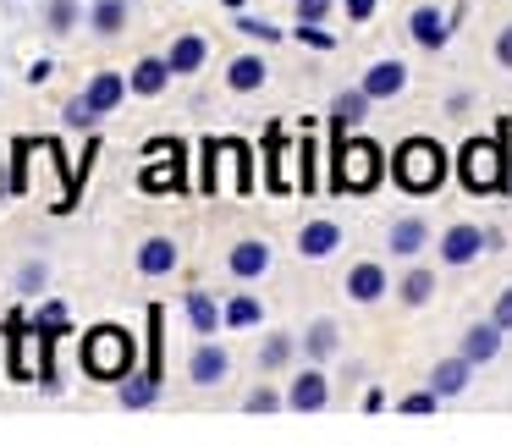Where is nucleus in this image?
<instances>
[{
	"mask_svg": "<svg viewBox=\"0 0 512 446\" xmlns=\"http://www.w3.org/2000/svg\"><path fill=\"white\" fill-rule=\"evenodd\" d=\"M391 177L408 193H435L446 182V149L435 144V138H408V144H397V155H391Z\"/></svg>",
	"mask_w": 512,
	"mask_h": 446,
	"instance_id": "obj_1",
	"label": "nucleus"
},
{
	"mask_svg": "<svg viewBox=\"0 0 512 446\" xmlns=\"http://www.w3.org/2000/svg\"><path fill=\"white\" fill-rule=\"evenodd\" d=\"M133 336L122 331V325H94L89 336H83V375L94 380H127V369H133Z\"/></svg>",
	"mask_w": 512,
	"mask_h": 446,
	"instance_id": "obj_2",
	"label": "nucleus"
},
{
	"mask_svg": "<svg viewBox=\"0 0 512 446\" xmlns=\"http://www.w3.org/2000/svg\"><path fill=\"white\" fill-rule=\"evenodd\" d=\"M457 171H463V188L468 193H501V188H507V133L468 138Z\"/></svg>",
	"mask_w": 512,
	"mask_h": 446,
	"instance_id": "obj_3",
	"label": "nucleus"
},
{
	"mask_svg": "<svg viewBox=\"0 0 512 446\" xmlns=\"http://www.w3.org/2000/svg\"><path fill=\"white\" fill-rule=\"evenodd\" d=\"M386 177V155L369 138H336V193H369Z\"/></svg>",
	"mask_w": 512,
	"mask_h": 446,
	"instance_id": "obj_4",
	"label": "nucleus"
},
{
	"mask_svg": "<svg viewBox=\"0 0 512 446\" xmlns=\"http://www.w3.org/2000/svg\"><path fill=\"white\" fill-rule=\"evenodd\" d=\"M485 243H490V232H479V226L457 221L452 232L441 237V259H446V265H474L479 248H485Z\"/></svg>",
	"mask_w": 512,
	"mask_h": 446,
	"instance_id": "obj_5",
	"label": "nucleus"
},
{
	"mask_svg": "<svg viewBox=\"0 0 512 446\" xmlns=\"http://www.w3.org/2000/svg\"><path fill=\"white\" fill-rule=\"evenodd\" d=\"M402 89H408V67H402V61H375V67L364 72L369 100H397Z\"/></svg>",
	"mask_w": 512,
	"mask_h": 446,
	"instance_id": "obj_6",
	"label": "nucleus"
},
{
	"mask_svg": "<svg viewBox=\"0 0 512 446\" xmlns=\"http://www.w3.org/2000/svg\"><path fill=\"white\" fill-rule=\"evenodd\" d=\"M83 100H89L94 116H111L116 105L127 100V78H122V72H94V83H89V94H83Z\"/></svg>",
	"mask_w": 512,
	"mask_h": 446,
	"instance_id": "obj_7",
	"label": "nucleus"
},
{
	"mask_svg": "<svg viewBox=\"0 0 512 446\" xmlns=\"http://www.w3.org/2000/svg\"><path fill=\"white\" fill-rule=\"evenodd\" d=\"M287 402H292L298 413H320L325 402H331V386H325V375H320V369H303V375L292 380Z\"/></svg>",
	"mask_w": 512,
	"mask_h": 446,
	"instance_id": "obj_8",
	"label": "nucleus"
},
{
	"mask_svg": "<svg viewBox=\"0 0 512 446\" xmlns=\"http://www.w3.org/2000/svg\"><path fill=\"white\" fill-rule=\"evenodd\" d=\"M336 243H342V226H336V221H309V226L298 232V254H303V259L336 254Z\"/></svg>",
	"mask_w": 512,
	"mask_h": 446,
	"instance_id": "obj_9",
	"label": "nucleus"
},
{
	"mask_svg": "<svg viewBox=\"0 0 512 446\" xmlns=\"http://www.w3.org/2000/svg\"><path fill=\"white\" fill-rule=\"evenodd\" d=\"M182 182H188V160H182V144L171 149V160H155V166H144V188H149V193L182 188Z\"/></svg>",
	"mask_w": 512,
	"mask_h": 446,
	"instance_id": "obj_10",
	"label": "nucleus"
},
{
	"mask_svg": "<svg viewBox=\"0 0 512 446\" xmlns=\"http://www.w3.org/2000/svg\"><path fill=\"white\" fill-rule=\"evenodd\" d=\"M226 369H232V358H226V347L204 342L199 353H193L188 375H193V386H215V380H226Z\"/></svg>",
	"mask_w": 512,
	"mask_h": 446,
	"instance_id": "obj_11",
	"label": "nucleus"
},
{
	"mask_svg": "<svg viewBox=\"0 0 512 446\" xmlns=\"http://www.w3.org/2000/svg\"><path fill=\"white\" fill-rule=\"evenodd\" d=\"M380 292H386V270H380L375 259H364V265H353V270H347V298L375 303Z\"/></svg>",
	"mask_w": 512,
	"mask_h": 446,
	"instance_id": "obj_12",
	"label": "nucleus"
},
{
	"mask_svg": "<svg viewBox=\"0 0 512 446\" xmlns=\"http://www.w3.org/2000/svg\"><path fill=\"white\" fill-rule=\"evenodd\" d=\"M364 111H369L364 83H358V89H347V94H336V105H331V127H336V138H347V127L364 122Z\"/></svg>",
	"mask_w": 512,
	"mask_h": 446,
	"instance_id": "obj_13",
	"label": "nucleus"
},
{
	"mask_svg": "<svg viewBox=\"0 0 512 446\" xmlns=\"http://www.w3.org/2000/svg\"><path fill=\"white\" fill-rule=\"evenodd\" d=\"M226 265H232V276L254 281V276H265V270H270V248H265V243H254V237H248V243H237L232 254H226Z\"/></svg>",
	"mask_w": 512,
	"mask_h": 446,
	"instance_id": "obj_14",
	"label": "nucleus"
},
{
	"mask_svg": "<svg viewBox=\"0 0 512 446\" xmlns=\"http://www.w3.org/2000/svg\"><path fill=\"white\" fill-rule=\"evenodd\" d=\"M501 353V325L490 320V325H474V331L463 336V358L468 364H490V358Z\"/></svg>",
	"mask_w": 512,
	"mask_h": 446,
	"instance_id": "obj_15",
	"label": "nucleus"
},
{
	"mask_svg": "<svg viewBox=\"0 0 512 446\" xmlns=\"http://www.w3.org/2000/svg\"><path fill=\"white\" fill-rule=\"evenodd\" d=\"M138 270H144V276H166V270H177V243H171V237H149V243L138 248Z\"/></svg>",
	"mask_w": 512,
	"mask_h": 446,
	"instance_id": "obj_16",
	"label": "nucleus"
},
{
	"mask_svg": "<svg viewBox=\"0 0 512 446\" xmlns=\"http://www.w3.org/2000/svg\"><path fill=\"white\" fill-rule=\"evenodd\" d=\"M408 28H413V39H419L424 50H441V45H446V34H452V28H446V17L435 12V6H419Z\"/></svg>",
	"mask_w": 512,
	"mask_h": 446,
	"instance_id": "obj_17",
	"label": "nucleus"
},
{
	"mask_svg": "<svg viewBox=\"0 0 512 446\" xmlns=\"http://www.w3.org/2000/svg\"><path fill=\"white\" fill-rule=\"evenodd\" d=\"M424 243H430V232H424V221H419V215H402V221L391 226V254L413 259Z\"/></svg>",
	"mask_w": 512,
	"mask_h": 446,
	"instance_id": "obj_18",
	"label": "nucleus"
},
{
	"mask_svg": "<svg viewBox=\"0 0 512 446\" xmlns=\"http://www.w3.org/2000/svg\"><path fill=\"white\" fill-rule=\"evenodd\" d=\"M166 61H171V72H177V78L199 72V67H204V39H199V34H182L177 45L166 50Z\"/></svg>",
	"mask_w": 512,
	"mask_h": 446,
	"instance_id": "obj_19",
	"label": "nucleus"
},
{
	"mask_svg": "<svg viewBox=\"0 0 512 446\" xmlns=\"http://www.w3.org/2000/svg\"><path fill=\"white\" fill-rule=\"evenodd\" d=\"M226 83H232L237 94H254V89H265V61H259V56H237L232 67H226Z\"/></svg>",
	"mask_w": 512,
	"mask_h": 446,
	"instance_id": "obj_20",
	"label": "nucleus"
},
{
	"mask_svg": "<svg viewBox=\"0 0 512 446\" xmlns=\"http://www.w3.org/2000/svg\"><path fill=\"white\" fill-rule=\"evenodd\" d=\"M463 386H468V358H446V364H435V375H430L435 397H457Z\"/></svg>",
	"mask_w": 512,
	"mask_h": 446,
	"instance_id": "obj_21",
	"label": "nucleus"
},
{
	"mask_svg": "<svg viewBox=\"0 0 512 446\" xmlns=\"http://www.w3.org/2000/svg\"><path fill=\"white\" fill-rule=\"evenodd\" d=\"M160 336H166V309H160V303H149V369H144L149 380H166V364H160L166 342H160Z\"/></svg>",
	"mask_w": 512,
	"mask_h": 446,
	"instance_id": "obj_22",
	"label": "nucleus"
},
{
	"mask_svg": "<svg viewBox=\"0 0 512 446\" xmlns=\"http://www.w3.org/2000/svg\"><path fill=\"white\" fill-rule=\"evenodd\" d=\"M188 320H193V331H199V336L221 331V309H215L210 292H188Z\"/></svg>",
	"mask_w": 512,
	"mask_h": 446,
	"instance_id": "obj_23",
	"label": "nucleus"
},
{
	"mask_svg": "<svg viewBox=\"0 0 512 446\" xmlns=\"http://www.w3.org/2000/svg\"><path fill=\"white\" fill-rule=\"evenodd\" d=\"M166 83H171V61L149 56V61H138V67H133V94H160Z\"/></svg>",
	"mask_w": 512,
	"mask_h": 446,
	"instance_id": "obj_24",
	"label": "nucleus"
},
{
	"mask_svg": "<svg viewBox=\"0 0 512 446\" xmlns=\"http://www.w3.org/2000/svg\"><path fill=\"white\" fill-rule=\"evenodd\" d=\"M89 23H94V34H105V39L122 34V28H127V0H94Z\"/></svg>",
	"mask_w": 512,
	"mask_h": 446,
	"instance_id": "obj_25",
	"label": "nucleus"
},
{
	"mask_svg": "<svg viewBox=\"0 0 512 446\" xmlns=\"http://www.w3.org/2000/svg\"><path fill=\"white\" fill-rule=\"evenodd\" d=\"M303 347H309V358H331L336 353V325L331 320H314L309 336H303Z\"/></svg>",
	"mask_w": 512,
	"mask_h": 446,
	"instance_id": "obj_26",
	"label": "nucleus"
},
{
	"mask_svg": "<svg viewBox=\"0 0 512 446\" xmlns=\"http://www.w3.org/2000/svg\"><path fill=\"white\" fill-rule=\"evenodd\" d=\"M226 325H232V331H248V325H259V298H232L226 303Z\"/></svg>",
	"mask_w": 512,
	"mask_h": 446,
	"instance_id": "obj_27",
	"label": "nucleus"
},
{
	"mask_svg": "<svg viewBox=\"0 0 512 446\" xmlns=\"http://www.w3.org/2000/svg\"><path fill=\"white\" fill-rule=\"evenodd\" d=\"M430 292H435V276H430V270H413V276L402 281V303H413V309H419V303H430Z\"/></svg>",
	"mask_w": 512,
	"mask_h": 446,
	"instance_id": "obj_28",
	"label": "nucleus"
},
{
	"mask_svg": "<svg viewBox=\"0 0 512 446\" xmlns=\"http://www.w3.org/2000/svg\"><path fill=\"white\" fill-rule=\"evenodd\" d=\"M155 391H160V380L138 375V380H127V386H122V402H127V408H149V402H155Z\"/></svg>",
	"mask_w": 512,
	"mask_h": 446,
	"instance_id": "obj_29",
	"label": "nucleus"
},
{
	"mask_svg": "<svg viewBox=\"0 0 512 446\" xmlns=\"http://www.w3.org/2000/svg\"><path fill=\"white\" fill-rule=\"evenodd\" d=\"M50 28H56V34H72V28H78V0H50Z\"/></svg>",
	"mask_w": 512,
	"mask_h": 446,
	"instance_id": "obj_30",
	"label": "nucleus"
},
{
	"mask_svg": "<svg viewBox=\"0 0 512 446\" xmlns=\"http://www.w3.org/2000/svg\"><path fill=\"white\" fill-rule=\"evenodd\" d=\"M287 358H292V336H270V342L259 347V364H265V369L287 364Z\"/></svg>",
	"mask_w": 512,
	"mask_h": 446,
	"instance_id": "obj_31",
	"label": "nucleus"
},
{
	"mask_svg": "<svg viewBox=\"0 0 512 446\" xmlns=\"http://www.w3.org/2000/svg\"><path fill=\"white\" fill-rule=\"evenodd\" d=\"M237 34H248V39H281V28H270V23H259V17H237Z\"/></svg>",
	"mask_w": 512,
	"mask_h": 446,
	"instance_id": "obj_32",
	"label": "nucleus"
},
{
	"mask_svg": "<svg viewBox=\"0 0 512 446\" xmlns=\"http://www.w3.org/2000/svg\"><path fill=\"white\" fill-rule=\"evenodd\" d=\"M281 408V397L270 386H259V391H248V413H276Z\"/></svg>",
	"mask_w": 512,
	"mask_h": 446,
	"instance_id": "obj_33",
	"label": "nucleus"
},
{
	"mask_svg": "<svg viewBox=\"0 0 512 446\" xmlns=\"http://www.w3.org/2000/svg\"><path fill=\"white\" fill-rule=\"evenodd\" d=\"M298 39H303V45H314V50H331V45H336V39L325 34L320 23H298Z\"/></svg>",
	"mask_w": 512,
	"mask_h": 446,
	"instance_id": "obj_34",
	"label": "nucleus"
},
{
	"mask_svg": "<svg viewBox=\"0 0 512 446\" xmlns=\"http://www.w3.org/2000/svg\"><path fill=\"white\" fill-rule=\"evenodd\" d=\"M298 166H303V193H314V138L298 144Z\"/></svg>",
	"mask_w": 512,
	"mask_h": 446,
	"instance_id": "obj_35",
	"label": "nucleus"
},
{
	"mask_svg": "<svg viewBox=\"0 0 512 446\" xmlns=\"http://www.w3.org/2000/svg\"><path fill=\"white\" fill-rule=\"evenodd\" d=\"M435 402H441L435 391H408V397H402V413H430Z\"/></svg>",
	"mask_w": 512,
	"mask_h": 446,
	"instance_id": "obj_36",
	"label": "nucleus"
},
{
	"mask_svg": "<svg viewBox=\"0 0 512 446\" xmlns=\"http://www.w3.org/2000/svg\"><path fill=\"white\" fill-rule=\"evenodd\" d=\"M331 0H298V23H325Z\"/></svg>",
	"mask_w": 512,
	"mask_h": 446,
	"instance_id": "obj_37",
	"label": "nucleus"
},
{
	"mask_svg": "<svg viewBox=\"0 0 512 446\" xmlns=\"http://www.w3.org/2000/svg\"><path fill=\"white\" fill-rule=\"evenodd\" d=\"M342 6H347V17H353V23H369L380 0H342Z\"/></svg>",
	"mask_w": 512,
	"mask_h": 446,
	"instance_id": "obj_38",
	"label": "nucleus"
},
{
	"mask_svg": "<svg viewBox=\"0 0 512 446\" xmlns=\"http://www.w3.org/2000/svg\"><path fill=\"white\" fill-rule=\"evenodd\" d=\"M490 320H496L501 331H512V287H507V292H501V298H496V314H490Z\"/></svg>",
	"mask_w": 512,
	"mask_h": 446,
	"instance_id": "obj_39",
	"label": "nucleus"
},
{
	"mask_svg": "<svg viewBox=\"0 0 512 446\" xmlns=\"http://www.w3.org/2000/svg\"><path fill=\"white\" fill-rule=\"evenodd\" d=\"M89 122H94L89 100H72V105H67V127H89Z\"/></svg>",
	"mask_w": 512,
	"mask_h": 446,
	"instance_id": "obj_40",
	"label": "nucleus"
},
{
	"mask_svg": "<svg viewBox=\"0 0 512 446\" xmlns=\"http://www.w3.org/2000/svg\"><path fill=\"white\" fill-rule=\"evenodd\" d=\"M496 61H501V67H512V23L501 28V39H496Z\"/></svg>",
	"mask_w": 512,
	"mask_h": 446,
	"instance_id": "obj_41",
	"label": "nucleus"
},
{
	"mask_svg": "<svg viewBox=\"0 0 512 446\" xmlns=\"http://www.w3.org/2000/svg\"><path fill=\"white\" fill-rule=\"evenodd\" d=\"M39 287H45V265H28L23 270V292H39Z\"/></svg>",
	"mask_w": 512,
	"mask_h": 446,
	"instance_id": "obj_42",
	"label": "nucleus"
},
{
	"mask_svg": "<svg viewBox=\"0 0 512 446\" xmlns=\"http://www.w3.org/2000/svg\"><path fill=\"white\" fill-rule=\"evenodd\" d=\"M50 72H56V61H34V67H28V83H45Z\"/></svg>",
	"mask_w": 512,
	"mask_h": 446,
	"instance_id": "obj_43",
	"label": "nucleus"
},
{
	"mask_svg": "<svg viewBox=\"0 0 512 446\" xmlns=\"http://www.w3.org/2000/svg\"><path fill=\"white\" fill-rule=\"evenodd\" d=\"M221 6H243V0H221Z\"/></svg>",
	"mask_w": 512,
	"mask_h": 446,
	"instance_id": "obj_44",
	"label": "nucleus"
}]
</instances>
